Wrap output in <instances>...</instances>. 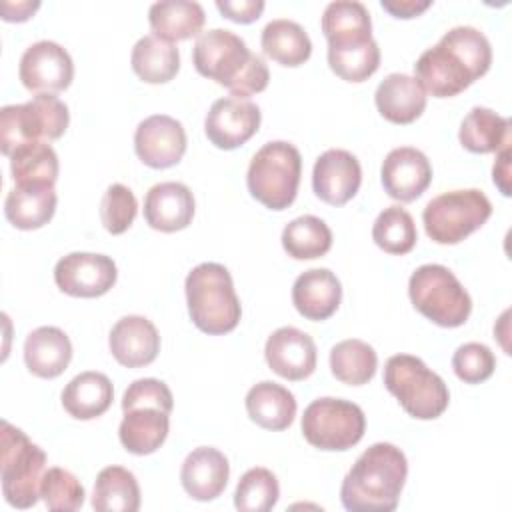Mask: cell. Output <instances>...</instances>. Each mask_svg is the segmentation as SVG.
I'll return each mask as SVG.
<instances>
[{
    "instance_id": "1",
    "label": "cell",
    "mask_w": 512,
    "mask_h": 512,
    "mask_svg": "<svg viewBox=\"0 0 512 512\" xmlns=\"http://www.w3.org/2000/svg\"><path fill=\"white\" fill-rule=\"evenodd\" d=\"M492 64L488 38L472 26L450 28L414 64V78L434 98H450L484 76Z\"/></svg>"
},
{
    "instance_id": "2",
    "label": "cell",
    "mask_w": 512,
    "mask_h": 512,
    "mask_svg": "<svg viewBox=\"0 0 512 512\" xmlns=\"http://www.w3.org/2000/svg\"><path fill=\"white\" fill-rule=\"evenodd\" d=\"M408 476L404 452L390 442H376L352 464L340 486L342 506L350 512H392Z\"/></svg>"
},
{
    "instance_id": "3",
    "label": "cell",
    "mask_w": 512,
    "mask_h": 512,
    "mask_svg": "<svg viewBox=\"0 0 512 512\" xmlns=\"http://www.w3.org/2000/svg\"><path fill=\"white\" fill-rule=\"evenodd\" d=\"M192 62L198 74L228 88L236 98L262 92L270 80L264 58L250 52L238 34L224 28H212L196 38Z\"/></svg>"
},
{
    "instance_id": "4",
    "label": "cell",
    "mask_w": 512,
    "mask_h": 512,
    "mask_svg": "<svg viewBox=\"0 0 512 512\" xmlns=\"http://www.w3.org/2000/svg\"><path fill=\"white\" fill-rule=\"evenodd\" d=\"M188 314L194 326L206 334L232 332L242 316L230 272L218 262H202L192 268L184 282Z\"/></svg>"
},
{
    "instance_id": "5",
    "label": "cell",
    "mask_w": 512,
    "mask_h": 512,
    "mask_svg": "<svg viewBox=\"0 0 512 512\" xmlns=\"http://www.w3.org/2000/svg\"><path fill=\"white\" fill-rule=\"evenodd\" d=\"M384 386L406 414L434 420L448 408L450 392L444 380L412 354H394L384 366Z\"/></svg>"
},
{
    "instance_id": "6",
    "label": "cell",
    "mask_w": 512,
    "mask_h": 512,
    "mask_svg": "<svg viewBox=\"0 0 512 512\" xmlns=\"http://www.w3.org/2000/svg\"><path fill=\"white\" fill-rule=\"evenodd\" d=\"M46 474V454L20 428L2 420L0 480L4 500L14 508H30L40 498Z\"/></svg>"
},
{
    "instance_id": "7",
    "label": "cell",
    "mask_w": 512,
    "mask_h": 512,
    "mask_svg": "<svg viewBox=\"0 0 512 512\" xmlns=\"http://www.w3.org/2000/svg\"><path fill=\"white\" fill-rule=\"evenodd\" d=\"M302 176V156L298 148L284 140L266 142L250 160L246 184L252 198L270 210L288 208Z\"/></svg>"
},
{
    "instance_id": "8",
    "label": "cell",
    "mask_w": 512,
    "mask_h": 512,
    "mask_svg": "<svg viewBox=\"0 0 512 512\" xmlns=\"http://www.w3.org/2000/svg\"><path fill=\"white\" fill-rule=\"evenodd\" d=\"M408 296L424 318L444 328L462 326L472 312L470 294L442 264L416 268L408 280Z\"/></svg>"
},
{
    "instance_id": "9",
    "label": "cell",
    "mask_w": 512,
    "mask_h": 512,
    "mask_svg": "<svg viewBox=\"0 0 512 512\" xmlns=\"http://www.w3.org/2000/svg\"><path fill=\"white\" fill-rule=\"evenodd\" d=\"M70 122L68 106L54 94H36L24 104L0 110V150L4 156L28 144L58 140Z\"/></svg>"
},
{
    "instance_id": "10",
    "label": "cell",
    "mask_w": 512,
    "mask_h": 512,
    "mask_svg": "<svg viewBox=\"0 0 512 512\" xmlns=\"http://www.w3.org/2000/svg\"><path fill=\"white\" fill-rule=\"evenodd\" d=\"M490 214L488 196L478 188H466L432 198L422 212V222L428 238L436 244H458L482 228Z\"/></svg>"
},
{
    "instance_id": "11",
    "label": "cell",
    "mask_w": 512,
    "mask_h": 512,
    "mask_svg": "<svg viewBox=\"0 0 512 512\" xmlns=\"http://www.w3.org/2000/svg\"><path fill=\"white\" fill-rule=\"evenodd\" d=\"M364 430V412L350 400L316 398L302 414V434L308 444L320 450H348L362 440Z\"/></svg>"
},
{
    "instance_id": "12",
    "label": "cell",
    "mask_w": 512,
    "mask_h": 512,
    "mask_svg": "<svg viewBox=\"0 0 512 512\" xmlns=\"http://www.w3.org/2000/svg\"><path fill=\"white\" fill-rule=\"evenodd\" d=\"M116 264L106 254L70 252L54 266L56 286L76 298H96L116 284Z\"/></svg>"
},
{
    "instance_id": "13",
    "label": "cell",
    "mask_w": 512,
    "mask_h": 512,
    "mask_svg": "<svg viewBox=\"0 0 512 512\" xmlns=\"http://www.w3.org/2000/svg\"><path fill=\"white\" fill-rule=\"evenodd\" d=\"M18 76L26 90L36 94H54L70 86L74 78V64L60 44L40 40L24 50Z\"/></svg>"
},
{
    "instance_id": "14",
    "label": "cell",
    "mask_w": 512,
    "mask_h": 512,
    "mask_svg": "<svg viewBox=\"0 0 512 512\" xmlns=\"http://www.w3.org/2000/svg\"><path fill=\"white\" fill-rule=\"evenodd\" d=\"M260 108L248 98H218L204 120L206 138L220 150L246 144L260 128Z\"/></svg>"
},
{
    "instance_id": "15",
    "label": "cell",
    "mask_w": 512,
    "mask_h": 512,
    "mask_svg": "<svg viewBox=\"0 0 512 512\" xmlns=\"http://www.w3.org/2000/svg\"><path fill=\"white\" fill-rule=\"evenodd\" d=\"M134 150L150 168L176 166L186 152L184 126L166 114L148 116L134 132Z\"/></svg>"
},
{
    "instance_id": "16",
    "label": "cell",
    "mask_w": 512,
    "mask_h": 512,
    "mask_svg": "<svg viewBox=\"0 0 512 512\" xmlns=\"http://www.w3.org/2000/svg\"><path fill=\"white\" fill-rule=\"evenodd\" d=\"M360 184L362 168L352 152L330 148L316 158L312 170V188L322 202L342 206L356 196Z\"/></svg>"
},
{
    "instance_id": "17",
    "label": "cell",
    "mask_w": 512,
    "mask_h": 512,
    "mask_svg": "<svg viewBox=\"0 0 512 512\" xmlns=\"http://www.w3.org/2000/svg\"><path fill=\"white\" fill-rule=\"evenodd\" d=\"M384 192L398 202H412L432 182V166L424 152L400 146L386 154L380 170Z\"/></svg>"
},
{
    "instance_id": "18",
    "label": "cell",
    "mask_w": 512,
    "mask_h": 512,
    "mask_svg": "<svg viewBox=\"0 0 512 512\" xmlns=\"http://www.w3.org/2000/svg\"><path fill=\"white\" fill-rule=\"evenodd\" d=\"M264 356L272 372L292 382L308 378L316 368V344L312 336L294 326L274 330L266 340Z\"/></svg>"
},
{
    "instance_id": "19",
    "label": "cell",
    "mask_w": 512,
    "mask_h": 512,
    "mask_svg": "<svg viewBox=\"0 0 512 512\" xmlns=\"http://www.w3.org/2000/svg\"><path fill=\"white\" fill-rule=\"evenodd\" d=\"M108 346L118 364L140 368L156 360L160 352V334L148 318L130 314L112 326Z\"/></svg>"
},
{
    "instance_id": "20",
    "label": "cell",
    "mask_w": 512,
    "mask_h": 512,
    "mask_svg": "<svg viewBox=\"0 0 512 512\" xmlns=\"http://www.w3.org/2000/svg\"><path fill=\"white\" fill-rule=\"evenodd\" d=\"M194 218V196L182 182L154 184L144 198V220L160 232L184 230Z\"/></svg>"
},
{
    "instance_id": "21",
    "label": "cell",
    "mask_w": 512,
    "mask_h": 512,
    "mask_svg": "<svg viewBox=\"0 0 512 512\" xmlns=\"http://www.w3.org/2000/svg\"><path fill=\"white\" fill-rule=\"evenodd\" d=\"M228 476V458L212 446L194 448L182 462L180 470V482L186 494L200 502L218 498L228 484Z\"/></svg>"
},
{
    "instance_id": "22",
    "label": "cell",
    "mask_w": 512,
    "mask_h": 512,
    "mask_svg": "<svg viewBox=\"0 0 512 512\" xmlns=\"http://www.w3.org/2000/svg\"><path fill=\"white\" fill-rule=\"evenodd\" d=\"M342 300V286L328 268H310L302 272L292 286V304L306 320L330 318Z\"/></svg>"
},
{
    "instance_id": "23",
    "label": "cell",
    "mask_w": 512,
    "mask_h": 512,
    "mask_svg": "<svg viewBox=\"0 0 512 512\" xmlns=\"http://www.w3.org/2000/svg\"><path fill=\"white\" fill-rule=\"evenodd\" d=\"M378 112L392 124H410L426 108V92L414 76L392 72L376 88Z\"/></svg>"
},
{
    "instance_id": "24",
    "label": "cell",
    "mask_w": 512,
    "mask_h": 512,
    "mask_svg": "<svg viewBox=\"0 0 512 512\" xmlns=\"http://www.w3.org/2000/svg\"><path fill=\"white\" fill-rule=\"evenodd\" d=\"M72 360V344L64 330L56 326H40L24 340L26 368L38 378L60 376Z\"/></svg>"
},
{
    "instance_id": "25",
    "label": "cell",
    "mask_w": 512,
    "mask_h": 512,
    "mask_svg": "<svg viewBox=\"0 0 512 512\" xmlns=\"http://www.w3.org/2000/svg\"><path fill=\"white\" fill-rule=\"evenodd\" d=\"M54 184H16L6 194V220L18 230H36L48 224L56 212Z\"/></svg>"
},
{
    "instance_id": "26",
    "label": "cell",
    "mask_w": 512,
    "mask_h": 512,
    "mask_svg": "<svg viewBox=\"0 0 512 512\" xmlns=\"http://www.w3.org/2000/svg\"><path fill=\"white\" fill-rule=\"evenodd\" d=\"M170 430L168 414L156 406H132L124 410V418L118 428L122 446L138 456L156 452Z\"/></svg>"
},
{
    "instance_id": "27",
    "label": "cell",
    "mask_w": 512,
    "mask_h": 512,
    "mask_svg": "<svg viewBox=\"0 0 512 512\" xmlns=\"http://www.w3.org/2000/svg\"><path fill=\"white\" fill-rule=\"evenodd\" d=\"M114 398L112 382L102 372H80L62 390V406L76 420L102 416Z\"/></svg>"
},
{
    "instance_id": "28",
    "label": "cell",
    "mask_w": 512,
    "mask_h": 512,
    "mask_svg": "<svg viewBox=\"0 0 512 512\" xmlns=\"http://www.w3.org/2000/svg\"><path fill=\"white\" fill-rule=\"evenodd\" d=\"M246 412L264 430H286L296 416V398L288 388L262 380L248 390Z\"/></svg>"
},
{
    "instance_id": "29",
    "label": "cell",
    "mask_w": 512,
    "mask_h": 512,
    "mask_svg": "<svg viewBox=\"0 0 512 512\" xmlns=\"http://www.w3.org/2000/svg\"><path fill=\"white\" fill-rule=\"evenodd\" d=\"M322 32L328 46H350L372 40L370 12L362 2L336 0L324 8Z\"/></svg>"
},
{
    "instance_id": "30",
    "label": "cell",
    "mask_w": 512,
    "mask_h": 512,
    "mask_svg": "<svg viewBox=\"0 0 512 512\" xmlns=\"http://www.w3.org/2000/svg\"><path fill=\"white\" fill-rule=\"evenodd\" d=\"M204 8L192 0H162L148 10V22L154 36L176 42L198 36L204 26Z\"/></svg>"
},
{
    "instance_id": "31",
    "label": "cell",
    "mask_w": 512,
    "mask_h": 512,
    "mask_svg": "<svg viewBox=\"0 0 512 512\" xmlns=\"http://www.w3.org/2000/svg\"><path fill=\"white\" fill-rule=\"evenodd\" d=\"M460 144L474 154L498 152L510 144V120L490 108H472L460 124Z\"/></svg>"
},
{
    "instance_id": "32",
    "label": "cell",
    "mask_w": 512,
    "mask_h": 512,
    "mask_svg": "<svg viewBox=\"0 0 512 512\" xmlns=\"http://www.w3.org/2000/svg\"><path fill=\"white\" fill-rule=\"evenodd\" d=\"M260 44L268 58L290 68L304 64L312 54V42L306 30L288 18L268 22L262 30Z\"/></svg>"
},
{
    "instance_id": "33",
    "label": "cell",
    "mask_w": 512,
    "mask_h": 512,
    "mask_svg": "<svg viewBox=\"0 0 512 512\" xmlns=\"http://www.w3.org/2000/svg\"><path fill=\"white\" fill-rule=\"evenodd\" d=\"M92 508L98 512H136L140 508L136 476L122 466L102 468L94 482Z\"/></svg>"
},
{
    "instance_id": "34",
    "label": "cell",
    "mask_w": 512,
    "mask_h": 512,
    "mask_svg": "<svg viewBox=\"0 0 512 512\" xmlns=\"http://www.w3.org/2000/svg\"><path fill=\"white\" fill-rule=\"evenodd\" d=\"M132 70L148 84L170 82L180 70V54L172 42L154 34L142 36L132 48Z\"/></svg>"
},
{
    "instance_id": "35",
    "label": "cell",
    "mask_w": 512,
    "mask_h": 512,
    "mask_svg": "<svg viewBox=\"0 0 512 512\" xmlns=\"http://www.w3.org/2000/svg\"><path fill=\"white\" fill-rule=\"evenodd\" d=\"M378 368L374 348L358 338L342 340L330 350V370L336 380L348 386H362L370 382Z\"/></svg>"
},
{
    "instance_id": "36",
    "label": "cell",
    "mask_w": 512,
    "mask_h": 512,
    "mask_svg": "<svg viewBox=\"0 0 512 512\" xmlns=\"http://www.w3.org/2000/svg\"><path fill=\"white\" fill-rule=\"evenodd\" d=\"M330 246L332 230L318 216H298L282 230V248L294 260L320 258L330 250Z\"/></svg>"
},
{
    "instance_id": "37",
    "label": "cell",
    "mask_w": 512,
    "mask_h": 512,
    "mask_svg": "<svg viewBox=\"0 0 512 512\" xmlns=\"http://www.w3.org/2000/svg\"><path fill=\"white\" fill-rule=\"evenodd\" d=\"M10 172L16 184H54L58 156L46 142H28L10 154Z\"/></svg>"
},
{
    "instance_id": "38",
    "label": "cell",
    "mask_w": 512,
    "mask_h": 512,
    "mask_svg": "<svg viewBox=\"0 0 512 512\" xmlns=\"http://www.w3.org/2000/svg\"><path fill=\"white\" fill-rule=\"evenodd\" d=\"M372 240L388 254H408L418 240L416 224L402 206L384 208L372 226Z\"/></svg>"
},
{
    "instance_id": "39",
    "label": "cell",
    "mask_w": 512,
    "mask_h": 512,
    "mask_svg": "<svg viewBox=\"0 0 512 512\" xmlns=\"http://www.w3.org/2000/svg\"><path fill=\"white\" fill-rule=\"evenodd\" d=\"M330 70L346 82H364L380 66V48L372 40L350 46H328Z\"/></svg>"
},
{
    "instance_id": "40",
    "label": "cell",
    "mask_w": 512,
    "mask_h": 512,
    "mask_svg": "<svg viewBox=\"0 0 512 512\" xmlns=\"http://www.w3.org/2000/svg\"><path fill=\"white\" fill-rule=\"evenodd\" d=\"M280 486L268 468H250L238 480L234 506L242 512H268L276 506Z\"/></svg>"
},
{
    "instance_id": "41",
    "label": "cell",
    "mask_w": 512,
    "mask_h": 512,
    "mask_svg": "<svg viewBox=\"0 0 512 512\" xmlns=\"http://www.w3.org/2000/svg\"><path fill=\"white\" fill-rule=\"evenodd\" d=\"M84 486L80 480L64 470V468H48L42 484H40V498L48 506V510L54 512H72L82 508L84 504Z\"/></svg>"
},
{
    "instance_id": "42",
    "label": "cell",
    "mask_w": 512,
    "mask_h": 512,
    "mask_svg": "<svg viewBox=\"0 0 512 512\" xmlns=\"http://www.w3.org/2000/svg\"><path fill=\"white\" fill-rule=\"evenodd\" d=\"M136 212L138 202L128 186L116 182L106 188L100 202V220L110 234H124L132 226Z\"/></svg>"
},
{
    "instance_id": "43",
    "label": "cell",
    "mask_w": 512,
    "mask_h": 512,
    "mask_svg": "<svg viewBox=\"0 0 512 512\" xmlns=\"http://www.w3.org/2000/svg\"><path fill=\"white\" fill-rule=\"evenodd\" d=\"M452 368L462 382L480 384L492 376L496 358L486 344L466 342L456 348L452 356Z\"/></svg>"
},
{
    "instance_id": "44",
    "label": "cell",
    "mask_w": 512,
    "mask_h": 512,
    "mask_svg": "<svg viewBox=\"0 0 512 512\" xmlns=\"http://www.w3.org/2000/svg\"><path fill=\"white\" fill-rule=\"evenodd\" d=\"M132 406H156L166 414H170L174 406V398L170 388L162 380L140 378V380H134L122 396V410H128Z\"/></svg>"
},
{
    "instance_id": "45",
    "label": "cell",
    "mask_w": 512,
    "mask_h": 512,
    "mask_svg": "<svg viewBox=\"0 0 512 512\" xmlns=\"http://www.w3.org/2000/svg\"><path fill=\"white\" fill-rule=\"evenodd\" d=\"M216 8L232 22L238 24H250L254 20L260 18L262 10H264V2L262 0H218Z\"/></svg>"
},
{
    "instance_id": "46",
    "label": "cell",
    "mask_w": 512,
    "mask_h": 512,
    "mask_svg": "<svg viewBox=\"0 0 512 512\" xmlns=\"http://www.w3.org/2000/svg\"><path fill=\"white\" fill-rule=\"evenodd\" d=\"M380 4L396 18H414L432 6L430 0H382Z\"/></svg>"
},
{
    "instance_id": "47",
    "label": "cell",
    "mask_w": 512,
    "mask_h": 512,
    "mask_svg": "<svg viewBox=\"0 0 512 512\" xmlns=\"http://www.w3.org/2000/svg\"><path fill=\"white\" fill-rule=\"evenodd\" d=\"M496 154L498 158L492 168V178H494V184L500 188V192L504 196H510V144L498 150Z\"/></svg>"
},
{
    "instance_id": "48",
    "label": "cell",
    "mask_w": 512,
    "mask_h": 512,
    "mask_svg": "<svg viewBox=\"0 0 512 512\" xmlns=\"http://www.w3.org/2000/svg\"><path fill=\"white\" fill-rule=\"evenodd\" d=\"M0 8H2V18L6 22H24L40 8V2H16V4L2 2Z\"/></svg>"
}]
</instances>
